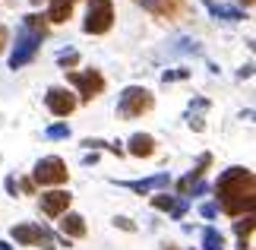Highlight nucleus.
<instances>
[{
  "label": "nucleus",
  "instance_id": "obj_1",
  "mask_svg": "<svg viewBox=\"0 0 256 250\" xmlns=\"http://www.w3.org/2000/svg\"><path fill=\"white\" fill-rule=\"evenodd\" d=\"M215 193H218V209L222 212H228L234 218L250 215L253 203H256V177H253L250 168L234 165V168H228V171L218 174Z\"/></svg>",
  "mask_w": 256,
  "mask_h": 250
},
{
  "label": "nucleus",
  "instance_id": "obj_2",
  "mask_svg": "<svg viewBox=\"0 0 256 250\" xmlns=\"http://www.w3.org/2000/svg\"><path fill=\"white\" fill-rule=\"evenodd\" d=\"M44 35H48V19L38 16V13H28L22 19V26H19V32H16V48H13V54H10V67L22 70L26 64H32Z\"/></svg>",
  "mask_w": 256,
  "mask_h": 250
},
{
  "label": "nucleus",
  "instance_id": "obj_3",
  "mask_svg": "<svg viewBox=\"0 0 256 250\" xmlns=\"http://www.w3.org/2000/svg\"><path fill=\"white\" fill-rule=\"evenodd\" d=\"M155 108V95L142 86H126L120 92V102H117V114L124 121H133V117H142Z\"/></svg>",
  "mask_w": 256,
  "mask_h": 250
},
{
  "label": "nucleus",
  "instance_id": "obj_4",
  "mask_svg": "<svg viewBox=\"0 0 256 250\" xmlns=\"http://www.w3.org/2000/svg\"><path fill=\"white\" fill-rule=\"evenodd\" d=\"M111 26H114V4L111 0H88L86 23H82L86 32L88 35H104Z\"/></svg>",
  "mask_w": 256,
  "mask_h": 250
},
{
  "label": "nucleus",
  "instance_id": "obj_5",
  "mask_svg": "<svg viewBox=\"0 0 256 250\" xmlns=\"http://www.w3.org/2000/svg\"><path fill=\"white\" fill-rule=\"evenodd\" d=\"M66 79H70V86L76 89V95H80L82 102H92L104 89V76L98 73V70H70Z\"/></svg>",
  "mask_w": 256,
  "mask_h": 250
},
{
  "label": "nucleus",
  "instance_id": "obj_6",
  "mask_svg": "<svg viewBox=\"0 0 256 250\" xmlns=\"http://www.w3.org/2000/svg\"><path fill=\"white\" fill-rule=\"evenodd\" d=\"M66 177H70L66 162L57 155H48L35 165V184H42V187H60V184H66Z\"/></svg>",
  "mask_w": 256,
  "mask_h": 250
},
{
  "label": "nucleus",
  "instance_id": "obj_7",
  "mask_svg": "<svg viewBox=\"0 0 256 250\" xmlns=\"http://www.w3.org/2000/svg\"><path fill=\"white\" fill-rule=\"evenodd\" d=\"M13 241L22 244V247L42 244V250H57L51 231H48V228H42V225H13Z\"/></svg>",
  "mask_w": 256,
  "mask_h": 250
},
{
  "label": "nucleus",
  "instance_id": "obj_8",
  "mask_svg": "<svg viewBox=\"0 0 256 250\" xmlns=\"http://www.w3.org/2000/svg\"><path fill=\"white\" fill-rule=\"evenodd\" d=\"M44 105H48V111H51L54 117H70L76 111V105H80V98H76L70 89H64V86H51L48 95H44Z\"/></svg>",
  "mask_w": 256,
  "mask_h": 250
},
{
  "label": "nucleus",
  "instance_id": "obj_9",
  "mask_svg": "<svg viewBox=\"0 0 256 250\" xmlns=\"http://www.w3.org/2000/svg\"><path fill=\"white\" fill-rule=\"evenodd\" d=\"M70 203H73V196L66 190H48V193H42V212L51 218H60L64 212H70Z\"/></svg>",
  "mask_w": 256,
  "mask_h": 250
},
{
  "label": "nucleus",
  "instance_id": "obj_10",
  "mask_svg": "<svg viewBox=\"0 0 256 250\" xmlns=\"http://www.w3.org/2000/svg\"><path fill=\"white\" fill-rule=\"evenodd\" d=\"M60 234L66 237V241H80V237H86V218L80 212H64L60 215Z\"/></svg>",
  "mask_w": 256,
  "mask_h": 250
},
{
  "label": "nucleus",
  "instance_id": "obj_11",
  "mask_svg": "<svg viewBox=\"0 0 256 250\" xmlns=\"http://www.w3.org/2000/svg\"><path fill=\"white\" fill-rule=\"evenodd\" d=\"M168 184H171L168 171H162V174H155V177H142V181H120V187L133 190V193H152V190H162V187H168Z\"/></svg>",
  "mask_w": 256,
  "mask_h": 250
},
{
  "label": "nucleus",
  "instance_id": "obj_12",
  "mask_svg": "<svg viewBox=\"0 0 256 250\" xmlns=\"http://www.w3.org/2000/svg\"><path fill=\"white\" fill-rule=\"evenodd\" d=\"M209 165H212V155H209V152L200 155V162H196L193 171L186 174V177H180V181H177V193H180V196H190V187L200 184V177L206 174V168H209Z\"/></svg>",
  "mask_w": 256,
  "mask_h": 250
},
{
  "label": "nucleus",
  "instance_id": "obj_13",
  "mask_svg": "<svg viewBox=\"0 0 256 250\" xmlns=\"http://www.w3.org/2000/svg\"><path fill=\"white\" fill-rule=\"evenodd\" d=\"M126 152L136 158H149V155H155V139L149 133H133L130 143H126Z\"/></svg>",
  "mask_w": 256,
  "mask_h": 250
},
{
  "label": "nucleus",
  "instance_id": "obj_14",
  "mask_svg": "<svg viewBox=\"0 0 256 250\" xmlns=\"http://www.w3.org/2000/svg\"><path fill=\"white\" fill-rule=\"evenodd\" d=\"M152 206L162 209V212H171L174 218H180V215L186 212V199H174V196H168V193H155V196H152Z\"/></svg>",
  "mask_w": 256,
  "mask_h": 250
},
{
  "label": "nucleus",
  "instance_id": "obj_15",
  "mask_svg": "<svg viewBox=\"0 0 256 250\" xmlns=\"http://www.w3.org/2000/svg\"><path fill=\"white\" fill-rule=\"evenodd\" d=\"M140 4L149 10V13H155V16L171 19V16H177V10H180L184 0H140Z\"/></svg>",
  "mask_w": 256,
  "mask_h": 250
},
{
  "label": "nucleus",
  "instance_id": "obj_16",
  "mask_svg": "<svg viewBox=\"0 0 256 250\" xmlns=\"http://www.w3.org/2000/svg\"><path fill=\"white\" fill-rule=\"evenodd\" d=\"M73 7L76 0H51V7H48V23H66V19L73 16Z\"/></svg>",
  "mask_w": 256,
  "mask_h": 250
},
{
  "label": "nucleus",
  "instance_id": "obj_17",
  "mask_svg": "<svg viewBox=\"0 0 256 250\" xmlns=\"http://www.w3.org/2000/svg\"><path fill=\"white\" fill-rule=\"evenodd\" d=\"M206 7H209V13L215 19H228V23H238V19H244V13L238 7H224V4H215V0H206Z\"/></svg>",
  "mask_w": 256,
  "mask_h": 250
},
{
  "label": "nucleus",
  "instance_id": "obj_18",
  "mask_svg": "<svg viewBox=\"0 0 256 250\" xmlns=\"http://www.w3.org/2000/svg\"><path fill=\"white\" fill-rule=\"evenodd\" d=\"M202 250H224V237L215 228H206L202 231Z\"/></svg>",
  "mask_w": 256,
  "mask_h": 250
},
{
  "label": "nucleus",
  "instance_id": "obj_19",
  "mask_svg": "<svg viewBox=\"0 0 256 250\" xmlns=\"http://www.w3.org/2000/svg\"><path fill=\"white\" fill-rule=\"evenodd\" d=\"M234 231H238L240 241H244V237H250L253 234V215H244L240 222H234Z\"/></svg>",
  "mask_w": 256,
  "mask_h": 250
},
{
  "label": "nucleus",
  "instance_id": "obj_20",
  "mask_svg": "<svg viewBox=\"0 0 256 250\" xmlns=\"http://www.w3.org/2000/svg\"><path fill=\"white\" fill-rule=\"evenodd\" d=\"M44 136L48 139H66V136H70V127H66V124H51L44 130Z\"/></svg>",
  "mask_w": 256,
  "mask_h": 250
},
{
  "label": "nucleus",
  "instance_id": "obj_21",
  "mask_svg": "<svg viewBox=\"0 0 256 250\" xmlns=\"http://www.w3.org/2000/svg\"><path fill=\"white\" fill-rule=\"evenodd\" d=\"M57 64H60L64 70H73L76 64H80V54H76V51H60V54H57Z\"/></svg>",
  "mask_w": 256,
  "mask_h": 250
},
{
  "label": "nucleus",
  "instance_id": "obj_22",
  "mask_svg": "<svg viewBox=\"0 0 256 250\" xmlns=\"http://www.w3.org/2000/svg\"><path fill=\"white\" fill-rule=\"evenodd\" d=\"M82 146H88V149H111V143H104V139H82Z\"/></svg>",
  "mask_w": 256,
  "mask_h": 250
},
{
  "label": "nucleus",
  "instance_id": "obj_23",
  "mask_svg": "<svg viewBox=\"0 0 256 250\" xmlns=\"http://www.w3.org/2000/svg\"><path fill=\"white\" fill-rule=\"evenodd\" d=\"M114 225H117V228H124V231H136V225L130 222V218H124V215H120V218H114Z\"/></svg>",
  "mask_w": 256,
  "mask_h": 250
},
{
  "label": "nucleus",
  "instance_id": "obj_24",
  "mask_svg": "<svg viewBox=\"0 0 256 250\" xmlns=\"http://www.w3.org/2000/svg\"><path fill=\"white\" fill-rule=\"evenodd\" d=\"M184 76H186V70H168L162 79H164V83H171V79H184Z\"/></svg>",
  "mask_w": 256,
  "mask_h": 250
},
{
  "label": "nucleus",
  "instance_id": "obj_25",
  "mask_svg": "<svg viewBox=\"0 0 256 250\" xmlns=\"http://www.w3.org/2000/svg\"><path fill=\"white\" fill-rule=\"evenodd\" d=\"M200 212H202L206 218H215V212H218V206H215V203H206V206L200 209Z\"/></svg>",
  "mask_w": 256,
  "mask_h": 250
},
{
  "label": "nucleus",
  "instance_id": "obj_26",
  "mask_svg": "<svg viewBox=\"0 0 256 250\" xmlns=\"http://www.w3.org/2000/svg\"><path fill=\"white\" fill-rule=\"evenodd\" d=\"M6 42H10V32H6V26H0V51L6 48Z\"/></svg>",
  "mask_w": 256,
  "mask_h": 250
},
{
  "label": "nucleus",
  "instance_id": "obj_27",
  "mask_svg": "<svg viewBox=\"0 0 256 250\" xmlns=\"http://www.w3.org/2000/svg\"><path fill=\"white\" fill-rule=\"evenodd\" d=\"M238 250H250V237H244V241H238Z\"/></svg>",
  "mask_w": 256,
  "mask_h": 250
},
{
  "label": "nucleus",
  "instance_id": "obj_28",
  "mask_svg": "<svg viewBox=\"0 0 256 250\" xmlns=\"http://www.w3.org/2000/svg\"><path fill=\"white\" fill-rule=\"evenodd\" d=\"M0 250H13V247H10V244H6V241H0Z\"/></svg>",
  "mask_w": 256,
  "mask_h": 250
},
{
  "label": "nucleus",
  "instance_id": "obj_29",
  "mask_svg": "<svg viewBox=\"0 0 256 250\" xmlns=\"http://www.w3.org/2000/svg\"><path fill=\"white\" fill-rule=\"evenodd\" d=\"M240 4H244V7H247V10H250V7H253V0H240Z\"/></svg>",
  "mask_w": 256,
  "mask_h": 250
},
{
  "label": "nucleus",
  "instance_id": "obj_30",
  "mask_svg": "<svg viewBox=\"0 0 256 250\" xmlns=\"http://www.w3.org/2000/svg\"><path fill=\"white\" fill-rule=\"evenodd\" d=\"M32 4H35V7H38V4H42V0H32Z\"/></svg>",
  "mask_w": 256,
  "mask_h": 250
}]
</instances>
